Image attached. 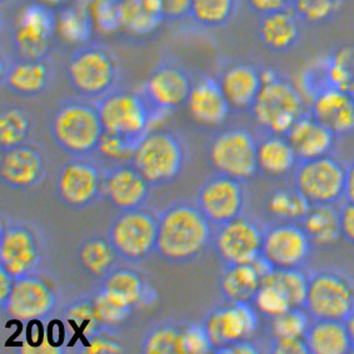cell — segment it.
I'll use <instances>...</instances> for the list:
<instances>
[{
    "label": "cell",
    "mask_w": 354,
    "mask_h": 354,
    "mask_svg": "<svg viewBox=\"0 0 354 354\" xmlns=\"http://www.w3.org/2000/svg\"><path fill=\"white\" fill-rule=\"evenodd\" d=\"M92 299L99 321L103 324L105 330L117 328L123 324L134 310L113 301L99 289L93 293Z\"/></svg>",
    "instance_id": "cell-45"
},
{
    "label": "cell",
    "mask_w": 354,
    "mask_h": 354,
    "mask_svg": "<svg viewBox=\"0 0 354 354\" xmlns=\"http://www.w3.org/2000/svg\"><path fill=\"white\" fill-rule=\"evenodd\" d=\"M312 243L302 225L282 222L264 232L262 257L274 269L301 268Z\"/></svg>",
    "instance_id": "cell-17"
},
{
    "label": "cell",
    "mask_w": 354,
    "mask_h": 354,
    "mask_svg": "<svg viewBox=\"0 0 354 354\" xmlns=\"http://www.w3.org/2000/svg\"><path fill=\"white\" fill-rule=\"evenodd\" d=\"M95 28L111 34L120 29L119 0H94L89 6Z\"/></svg>",
    "instance_id": "cell-47"
},
{
    "label": "cell",
    "mask_w": 354,
    "mask_h": 354,
    "mask_svg": "<svg viewBox=\"0 0 354 354\" xmlns=\"http://www.w3.org/2000/svg\"><path fill=\"white\" fill-rule=\"evenodd\" d=\"M348 93H349L351 98L353 99L354 102V78L353 80H352V83H351V86H349V89H348Z\"/></svg>",
    "instance_id": "cell-61"
},
{
    "label": "cell",
    "mask_w": 354,
    "mask_h": 354,
    "mask_svg": "<svg viewBox=\"0 0 354 354\" xmlns=\"http://www.w3.org/2000/svg\"><path fill=\"white\" fill-rule=\"evenodd\" d=\"M312 204L299 192L277 190L268 201L269 213L282 222H302Z\"/></svg>",
    "instance_id": "cell-40"
},
{
    "label": "cell",
    "mask_w": 354,
    "mask_h": 354,
    "mask_svg": "<svg viewBox=\"0 0 354 354\" xmlns=\"http://www.w3.org/2000/svg\"><path fill=\"white\" fill-rule=\"evenodd\" d=\"M304 339L309 353L344 354L352 351L344 321L315 319Z\"/></svg>",
    "instance_id": "cell-31"
},
{
    "label": "cell",
    "mask_w": 354,
    "mask_h": 354,
    "mask_svg": "<svg viewBox=\"0 0 354 354\" xmlns=\"http://www.w3.org/2000/svg\"><path fill=\"white\" fill-rule=\"evenodd\" d=\"M197 205L213 225H223L242 216V182L223 174L210 178L198 192Z\"/></svg>",
    "instance_id": "cell-19"
},
{
    "label": "cell",
    "mask_w": 354,
    "mask_h": 354,
    "mask_svg": "<svg viewBox=\"0 0 354 354\" xmlns=\"http://www.w3.org/2000/svg\"><path fill=\"white\" fill-rule=\"evenodd\" d=\"M346 327H347L348 335H349V341H351V346H352V351L354 352V310L352 315L348 317L347 319L344 321Z\"/></svg>",
    "instance_id": "cell-58"
},
{
    "label": "cell",
    "mask_w": 354,
    "mask_h": 354,
    "mask_svg": "<svg viewBox=\"0 0 354 354\" xmlns=\"http://www.w3.org/2000/svg\"><path fill=\"white\" fill-rule=\"evenodd\" d=\"M272 352L276 354L309 353L304 338H278L273 342Z\"/></svg>",
    "instance_id": "cell-51"
},
{
    "label": "cell",
    "mask_w": 354,
    "mask_h": 354,
    "mask_svg": "<svg viewBox=\"0 0 354 354\" xmlns=\"http://www.w3.org/2000/svg\"><path fill=\"white\" fill-rule=\"evenodd\" d=\"M286 137L293 147L299 162L328 156L335 143V133L329 131L309 113L292 125Z\"/></svg>",
    "instance_id": "cell-24"
},
{
    "label": "cell",
    "mask_w": 354,
    "mask_h": 354,
    "mask_svg": "<svg viewBox=\"0 0 354 354\" xmlns=\"http://www.w3.org/2000/svg\"><path fill=\"white\" fill-rule=\"evenodd\" d=\"M64 319L72 326L73 330L77 332L82 339H88L106 332L99 321L92 295L79 298L71 303L64 309Z\"/></svg>",
    "instance_id": "cell-38"
},
{
    "label": "cell",
    "mask_w": 354,
    "mask_h": 354,
    "mask_svg": "<svg viewBox=\"0 0 354 354\" xmlns=\"http://www.w3.org/2000/svg\"><path fill=\"white\" fill-rule=\"evenodd\" d=\"M49 131L55 145L72 158H86L98 151L105 133L97 104L80 99H68L57 106Z\"/></svg>",
    "instance_id": "cell-2"
},
{
    "label": "cell",
    "mask_w": 354,
    "mask_h": 354,
    "mask_svg": "<svg viewBox=\"0 0 354 354\" xmlns=\"http://www.w3.org/2000/svg\"><path fill=\"white\" fill-rule=\"evenodd\" d=\"M347 203L354 204V163L346 169V182H344V196Z\"/></svg>",
    "instance_id": "cell-57"
},
{
    "label": "cell",
    "mask_w": 354,
    "mask_h": 354,
    "mask_svg": "<svg viewBox=\"0 0 354 354\" xmlns=\"http://www.w3.org/2000/svg\"><path fill=\"white\" fill-rule=\"evenodd\" d=\"M312 245L329 247L341 239V210L335 204H315L302 222Z\"/></svg>",
    "instance_id": "cell-32"
},
{
    "label": "cell",
    "mask_w": 354,
    "mask_h": 354,
    "mask_svg": "<svg viewBox=\"0 0 354 354\" xmlns=\"http://www.w3.org/2000/svg\"><path fill=\"white\" fill-rule=\"evenodd\" d=\"M1 1H7V0H1Z\"/></svg>",
    "instance_id": "cell-62"
},
{
    "label": "cell",
    "mask_w": 354,
    "mask_h": 354,
    "mask_svg": "<svg viewBox=\"0 0 354 354\" xmlns=\"http://www.w3.org/2000/svg\"><path fill=\"white\" fill-rule=\"evenodd\" d=\"M252 304L259 315L267 317L270 321L293 308L286 295L268 282H262Z\"/></svg>",
    "instance_id": "cell-44"
},
{
    "label": "cell",
    "mask_w": 354,
    "mask_h": 354,
    "mask_svg": "<svg viewBox=\"0 0 354 354\" xmlns=\"http://www.w3.org/2000/svg\"><path fill=\"white\" fill-rule=\"evenodd\" d=\"M99 113L105 133L138 145L149 131L154 109L143 94L131 91H112L99 99Z\"/></svg>",
    "instance_id": "cell-6"
},
{
    "label": "cell",
    "mask_w": 354,
    "mask_h": 354,
    "mask_svg": "<svg viewBox=\"0 0 354 354\" xmlns=\"http://www.w3.org/2000/svg\"><path fill=\"white\" fill-rule=\"evenodd\" d=\"M263 86L250 112L257 124L270 134L286 136L306 114L302 93L273 71H262Z\"/></svg>",
    "instance_id": "cell-3"
},
{
    "label": "cell",
    "mask_w": 354,
    "mask_h": 354,
    "mask_svg": "<svg viewBox=\"0 0 354 354\" xmlns=\"http://www.w3.org/2000/svg\"><path fill=\"white\" fill-rule=\"evenodd\" d=\"M104 173L86 158H73L60 168L57 177V196L66 208L86 209L102 197Z\"/></svg>",
    "instance_id": "cell-12"
},
{
    "label": "cell",
    "mask_w": 354,
    "mask_h": 354,
    "mask_svg": "<svg viewBox=\"0 0 354 354\" xmlns=\"http://www.w3.org/2000/svg\"><path fill=\"white\" fill-rule=\"evenodd\" d=\"M214 352L203 323H192L185 327L182 337V354H204Z\"/></svg>",
    "instance_id": "cell-48"
},
{
    "label": "cell",
    "mask_w": 354,
    "mask_h": 354,
    "mask_svg": "<svg viewBox=\"0 0 354 354\" xmlns=\"http://www.w3.org/2000/svg\"><path fill=\"white\" fill-rule=\"evenodd\" d=\"M120 29L136 35L157 30L165 20L160 0H119Z\"/></svg>",
    "instance_id": "cell-30"
},
{
    "label": "cell",
    "mask_w": 354,
    "mask_h": 354,
    "mask_svg": "<svg viewBox=\"0 0 354 354\" xmlns=\"http://www.w3.org/2000/svg\"><path fill=\"white\" fill-rule=\"evenodd\" d=\"M44 176V159L40 151L29 145H20L1 151L0 179L10 189L26 190L39 183Z\"/></svg>",
    "instance_id": "cell-21"
},
{
    "label": "cell",
    "mask_w": 354,
    "mask_h": 354,
    "mask_svg": "<svg viewBox=\"0 0 354 354\" xmlns=\"http://www.w3.org/2000/svg\"><path fill=\"white\" fill-rule=\"evenodd\" d=\"M236 0H192L190 18L204 28L227 24L236 12Z\"/></svg>",
    "instance_id": "cell-41"
},
{
    "label": "cell",
    "mask_w": 354,
    "mask_h": 354,
    "mask_svg": "<svg viewBox=\"0 0 354 354\" xmlns=\"http://www.w3.org/2000/svg\"><path fill=\"white\" fill-rule=\"evenodd\" d=\"M118 64L112 52L99 44L82 46L66 64V79L82 98L100 99L112 92Z\"/></svg>",
    "instance_id": "cell-4"
},
{
    "label": "cell",
    "mask_w": 354,
    "mask_h": 354,
    "mask_svg": "<svg viewBox=\"0 0 354 354\" xmlns=\"http://www.w3.org/2000/svg\"><path fill=\"white\" fill-rule=\"evenodd\" d=\"M73 3L83 4V6H91L94 0H72Z\"/></svg>",
    "instance_id": "cell-60"
},
{
    "label": "cell",
    "mask_w": 354,
    "mask_h": 354,
    "mask_svg": "<svg viewBox=\"0 0 354 354\" xmlns=\"http://www.w3.org/2000/svg\"><path fill=\"white\" fill-rule=\"evenodd\" d=\"M248 6L254 13L259 14L261 17L266 14L276 13L279 10H284L292 8L290 0H247Z\"/></svg>",
    "instance_id": "cell-53"
},
{
    "label": "cell",
    "mask_w": 354,
    "mask_h": 354,
    "mask_svg": "<svg viewBox=\"0 0 354 354\" xmlns=\"http://www.w3.org/2000/svg\"><path fill=\"white\" fill-rule=\"evenodd\" d=\"M111 299L128 307L136 309L147 298V284L143 277L136 269L129 267H117L102 279L99 286Z\"/></svg>",
    "instance_id": "cell-28"
},
{
    "label": "cell",
    "mask_w": 354,
    "mask_h": 354,
    "mask_svg": "<svg viewBox=\"0 0 354 354\" xmlns=\"http://www.w3.org/2000/svg\"><path fill=\"white\" fill-rule=\"evenodd\" d=\"M342 236L354 245V204L347 203L341 209Z\"/></svg>",
    "instance_id": "cell-54"
},
{
    "label": "cell",
    "mask_w": 354,
    "mask_h": 354,
    "mask_svg": "<svg viewBox=\"0 0 354 354\" xmlns=\"http://www.w3.org/2000/svg\"><path fill=\"white\" fill-rule=\"evenodd\" d=\"M312 317L304 308H290L272 319V333L278 338H304L312 324Z\"/></svg>",
    "instance_id": "cell-43"
},
{
    "label": "cell",
    "mask_w": 354,
    "mask_h": 354,
    "mask_svg": "<svg viewBox=\"0 0 354 354\" xmlns=\"http://www.w3.org/2000/svg\"><path fill=\"white\" fill-rule=\"evenodd\" d=\"M151 188L153 185L131 162L120 163L105 171L102 197L119 212L139 209L148 201Z\"/></svg>",
    "instance_id": "cell-20"
},
{
    "label": "cell",
    "mask_w": 354,
    "mask_h": 354,
    "mask_svg": "<svg viewBox=\"0 0 354 354\" xmlns=\"http://www.w3.org/2000/svg\"><path fill=\"white\" fill-rule=\"evenodd\" d=\"M77 259L88 276L102 281L117 268L119 257L106 236H93L79 244Z\"/></svg>",
    "instance_id": "cell-34"
},
{
    "label": "cell",
    "mask_w": 354,
    "mask_h": 354,
    "mask_svg": "<svg viewBox=\"0 0 354 354\" xmlns=\"http://www.w3.org/2000/svg\"><path fill=\"white\" fill-rule=\"evenodd\" d=\"M50 69L46 60L18 59L4 69L3 84L23 98H35L50 84Z\"/></svg>",
    "instance_id": "cell-26"
},
{
    "label": "cell",
    "mask_w": 354,
    "mask_h": 354,
    "mask_svg": "<svg viewBox=\"0 0 354 354\" xmlns=\"http://www.w3.org/2000/svg\"><path fill=\"white\" fill-rule=\"evenodd\" d=\"M158 228V216L149 210H125L111 223L106 238L119 259L128 263L143 262L156 253Z\"/></svg>",
    "instance_id": "cell-7"
},
{
    "label": "cell",
    "mask_w": 354,
    "mask_h": 354,
    "mask_svg": "<svg viewBox=\"0 0 354 354\" xmlns=\"http://www.w3.org/2000/svg\"><path fill=\"white\" fill-rule=\"evenodd\" d=\"M193 82L188 72L174 63H162L145 80L143 95L154 112H171L187 105Z\"/></svg>",
    "instance_id": "cell-18"
},
{
    "label": "cell",
    "mask_w": 354,
    "mask_h": 354,
    "mask_svg": "<svg viewBox=\"0 0 354 354\" xmlns=\"http://www.w3.org/2000/svg\"><path fill=\"white\" fill-rule=\"evenodd\" d=\"M292 9L299 19L321 23L329 19L339 7L341 0H290Z\"/></svg>",
    "instance_id": "cell-46"
},
{
    "label": "cell",
    "mask_w": 354,
    "mask_h": 354,
    "mask_svg": "<svg viewBox=\"0 0 354 354\" xmlns=\"http://www.w3.org/2000/svg\"><path fill=\"white\" fill-rule=\"evenodd\" d=\"M327 86L348 92L354 78V49L342 48L323 66Z\"/></svg>",
    "instance_id": "cell-42"
},
{
    "label": "cell",
    "mask_w": 354,
    "mask_h": 354,
    "mask_svg": "<svg viewBox=\"0 0 354 354\" xmlns=\"http://www.w3.org/2000/svg\"><path fill=\"white\" fill-rule=\"evenodd\" d=\"M187 108L196 123L209 128L223 124L232 111L219 80L210 77H203L193 83Z\"/></svg>",
    "instance_id": "cell-22"
},
{
    "label": "cell",
    "mask_w": 354,
    "mask_h": 354,
    "mask_svg": "<svg viewBox=\"0 0 354 354\" xmlns=\"http://www.w3.org/2000/svg\"><path fill=\"white\" fill-rule=\"evenodd\" d=\"M299 159L286 136L270 134L258 143L259 171L270 177H283L297 167Z\"/></svg>",
    "instance_id": "cell-33"
},
{
    "label": "cell",
    "mask_w": 354,
    "mask_h": 354,
    "mask_svg": "<svg viewBox=\"0 0 354 354\" xmlns=\"http://www.w3.org/2000/svg\"><path fill=\"white\" fill-rule=\"evenodd\" d=\"M131 162L153 187L171 183L183 171V143L171 131H148L136 147Z\"/></svg>",
    "instance_id": "cell-5"
},
{
    "label": "cell",
    "mask_w": 354,
    "mask_h": 354,
    "mask_svg": "<svg viewBox=\"0 0 354 354\" xmlns=\"http://www.w3.org/2000/svg\"><path fill=\"white\" fill-rule=\"evenodd\" d=\"M156 254L163 262L180 266L196 261L213 242V230L198 205L176 202L159 216Z\"/></svg>",
    "instance_id": "cell-1"
},
{
    "label": "cell",
    "mask_w": 354,
    "mask_h": 354,
    "mask_svg": "<svg viewBox=\"0 0 354 354\" xmlns=\"http://www.w3.org/2000/svg\"><path fill=\"white\" fill-rule=\"evenodd\" d=\"M259 313L252 303H230L212 310L203 322L214 352L234 343L250 341L259 324Z\"/></svg>",
    "instance_id": "cell-15"
},
{
    "label": "cell",
    "mask_w": 354,
    "mask_h": 354,
    "mask_svg": "<svg viewBox=\"0 0 354 354\" xmlns=\"http://www.w3.org/2000/svg\"><path fill=\"white\" fill-rule=\"evenodd\" d=\"M208 157L218 174L241 182L256 177L258 167V142L250 131L241 128L222 131L212 140Z\"/></svg>",
    "instance_id": "cell-8"
},
{
    "label": "cell",
    "mask_w": 354,
    "mask_h": 354,
    "mask_svg": "<svg viewBox=\"0 0 354 354\" xmlns=\"http://www.w3.org/2000/svg\"><path fill=\"white\" fill-rule=\"evenodd\" d=\"M43 247L37 232L28 224L7 223L0 234V267L15 279L37 274Z\"/></svg>",
    "instance_id": "cell-13"
},
{
    "label": "cell",
    "mask_w": 354,
    "mask_h": 354,
    "mask_svg": "<svg viewBox=\"0 0 354 354\" xmlns=\"http://www.w3.org/2000/svg\"><path fill=\"white\" fill-rule=\"evenodd\" d=\"M310 114L335 136L354 131V102L349 93L324 86L310 99Z\"/></svg>",
    "instance_id": "cell-23"
},
{
    "label": "cell",
    "mask_w": 354,
    "mask_h": 354,
    "mask_svg": "<svg viewBox=\"0 0 354 354\" xmlns=\"http://www.w3.org/2000/svg\"><path fill=\"white\" fill-rule=\"evenodd\" d=\"M57 303L52 286L38 274H30L15 279L12 295L1 312L14 321L41 322L54 313Z\"/></svg>",
    "instance_id": "cell-16"
},
{
    "label": "cell",
    "mask_w": 354,
    "mask_h": 354,
    "mask_svg": "<svg viewBox=\"0 0 354 354\" xmlns=\"http://www.w3.org/2000/svg\"><path fill=\"white\" fill-rule=\"evenodd\" d=\"M304 309L313 321H346L354 310L353 284L335 272L317 273L309 279Z\"/></svg>",
    "instance_id": "cell-9"
},
{
    "label": "cell",
    "mask_w": 354,
    "mask_h": 354,
    "mask_svg": "<svg viewBox=\"0 0 354 354\" xmlns=\"http://www.w3.org/2000/svg\"><path fill=\"white\" fill-rule=\"evenodd\" d=\"M32 131L30 115L21 108L9 106L0 114L1 151L24 145Z\"/></svg>",
    "instance_id": "cell-39"
},
{
    "label": "cell",
    "mask_w": 354,
    "mask_h": 354,
    "mask_svg": "<svg viewBox=\"0 0 354 354\" xmlns=\"http://www.w3.org/2000/svg\"><path fill=\"white\" fill-rule=\"evenodd\" d=\"M262 282L263 274L256 263L225 266L219 290L227 302L252 303Z\"/></svg>",
    "instance_id": "cell-29"
},
{
    "label": "cell",
    "mask_w": 354,
    "mask_h": 354,
    "mask_svg": "<svg viewBox=\"0 0 354 354\" xmlns=\"http://www.w3.org/2000/svg\"><path fill=\"white\" fill-rule=\"evenodd\" d=\"M299 37V18L292 8L262 15L258 23V38L270 52H288Z\"/></svg>",
    "instance_id": "cell-27"
},
{
    "label": "cell",
    "mask_w": 354,
    "mask_h": 354,
    "mask_svg": "<svg viewBox=\"0 0 354 354\" xmlns=\"http://www.w3.org/2000/svg\"><path fill=\"white\" fill-rule=\"evenodd\" d=\"M309 279L301 268L273 269L263 282L270 283L279 289L293 308H304Z\"/></svg>",
    "instance_id": "cell-37"
},
{
    "label": "cell",
    "mask_w": 354,
    "mask_h": 354,
    "mask_svg": "<svg viewBox=\"0 0 354 354\" xmlns=\"http://www.w3.org/2000/svg\"><path fill=\"white\" fill-rule=\"evenodd\" d=\"M15 278L0 267V308L8 302L14 288Z\"/></svg>",
    "instance_id": "cell-55"
},
{
    "label": "cell",
    "mask_w": 354,
    "mask_h": 354,
    "mask_svg": "<svg viewBox=\"0 0 354 354\" xmlns=\"http://www.w3.org/2000/svg\"><path fill=\"white\" fill-rule=\"evenodd\" d=\"M80 352L88 354L122 353L124 352V348L122 347V344H119L118 342L105 337L104 333H100L92 338L83 339Z\"/></svg>",
    "instance_id": "cell-50"
},
{
    "label": "cell",
    "mask_w": 354,
    "mask_h": 354,
    "mask_svg": "<svg viewBox=\"0 0 354 354\" xmlns=\"http://www.w3.org/2000/svg\"><path fill=\"white\" fill-rule=\"evenodd\" d=\"M40 1L49 7H58V6H63L68 0H40Z\"/></svg>",
    "instance_id": "cell-59"
},
{
    "label": "cell",
    "mask_w": 354,
    "mask_h": 354,
    "mask_svg": "<svg viewBox=\"0 0 354 354\" xmlns=\"http://www.w3.org/2000/svg\"><path fill=\"white\" fill-rule=\"evenodd\" d=\"M264 232L244 216L219 225L213 236L216 256L225 266L252 264L262 256Z\"/></svg>",
    "instance_id": "cell-14"
},
{
    "label": "cell",
    "mask_w": 354,
    "mask_h": 354,
    "mask_svg": "<svg viewBox=\"0 0 354 354\" xmlns=\"http://www.w3.org/2000/svg\"><path fill=\"white\" fill-rule=\"evenodd\" d=\"M219 83L232 109L250 111L262 89V71L250 64H234L224 71Z\"/></svg>",
    "instance_id": "cell-25"
},
{
    "label": "cell",
    "mask_w": 354,
    "mask_h": 354,
    "mask_svg": "<svg viewBox=\"0 0 354 354\" xmlns=\"http://www.w3.org/2000/svg\"><path fill=\"white\" fill-rule=\"evenodd\" d=\"M346 168L333 158L303 160L295 173V190L309 203L335 204L344 196Z\"/></svg>",
    "instance_id": "cell-11"
},
{
    "label": "cell",
    "mask_w": 354,
    "mask_h": 354,
    "mask_svg": "<svg viewBox=\"0 0 354 354\" xmlns=\"http://www.w3.org/2000/svg\"><path fill=\"white\" fill-rule=\"evenodd\" d=\"M165 20H182L190 15L192 0H160Z\"/></svg>",
    "instance_id": "cell-52"
},
{
    "label": "cell",
    "mask_w": 354,
    "mask_h": 354,
    "mask_svg": "<svg viewBox=\"0 0 354 354\" xmlns=\"http://www.w3.org/2000/svg\"><path fill=\"white\" fill-rule=\"evenodd\" d=\"M183 327L174 322H160L145 332L140 342L145 354H182Z\"/></svg>",
    "instance_id": "cell-36"
},
{
    "label": "cell",
    "mask_w": 354,
    "mask_h": 354,
    "mask_svg": "<svg viewBox=\"0 0 354 354\" xmlns=\"http://www.w3.org/2000/svg\"><path fill=\"white\" fill-rule=\"evenodd\" d=\"M134 149L136 145L125 142L124 139L115 137L109 133H104L103 138L100 140L98 151L106 159L124 160L128 158L131 159Z\"/></svg>",
    "instance_id": "cell-49"
},
{
    "label": "cell",
    "mask_w": 354,
    "mask_h": 354,
    "mask_svg": "<svg viewBox=\"0 0 354 354\" xmlns=\"http://www.w3.org/2000/svg\"><path fill=\"white\" fill-rule=\"evenodd\" d=\"M94 21L89 6L73 3L62 8L57 15V29L63 39L77 46H86L92 39Z\"/></svg>",
    "instance_id": "cell-35"
},
{
    "label": "cell",
    "mask_w": 354,
    "mask_h": 354,
    "mask_svg": "<svg viewBox=\"0 0 354 354\" xmlns=\"http://www.w3.org/2000/svg\"><path fill=\"white\" fill-rule=\"evenodd\" d=\"M258 348L250 343V341L238 342L232 346L221 349L218 353H230V354H256L258 353Z\"/></svg>",
    "instance_id": "cell-56"
},
{
    "label": "cell",
    "mask_w": 354,
    "mask_h": 354,
    "mask_svg": "<svg viewBox=\"0 0 354 354\" xmlns=\"http://www.w3.org/2000/svg\"><path fill=\"white\" fill-rule=\"evenodd\" d=\"M57 14L44 3L26 6L14 29L13 46L18 59L46 60L57 32Z\"/></svg>",
    "instance_id": "cell-10"
}]
</instances>
